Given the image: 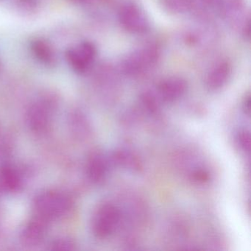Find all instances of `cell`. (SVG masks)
Masks as SVG:
<instances>
[{"instance_id":"7","label":"cell","mask_w":251,"mask_h":251,"mask_svg":"<svg viewBox=\"0 0 251 251\" xmlns=\"http://www.w3.org/2000/svg\"><path fill=\"white\" fill-rule=\"evenodd\" d=\"M187 83L180 77L165 79L158 86L159 98L164 102H172L181 98L186 93Z\"/></svg>"},{"instance_id":"5","label":"cell","mask_w":251,"mask_h":251,"mask_svg":"<svg viewBox=\"0 0 251 251\" xmlns=\"http://www.w3.org/2000/svg\"><path fill=\"white\" fill-rule=\"evenodd\" d=\"M97 56V48L91 42H83L67 50L65 58L73 71L83 74L90 69Z\"/></svg>"},{"instance_id":"11","label":"cell","mask_w":251,"mask_h":251,"mask_svg":"<svg viewBox=\"0 0 251 251\" xmlns=\"http://www.w3.org/2000/svg\"><path fill=\"white\" fill-rule=\"evenodd\" d=\"M230 64L227 61L217 63L207 75L205 80L207 86L212 90L223 87L230 77Z\"/></svg>"},{"instance_id":"12","label":"cell","mask_w":251,"mask_h":251,"mask_svg":"<svg viewBox=\"0 0 251 251\" xmlns=\"http://www.w3.org/2000/svg\"><path fill=\"white\" fill-rule=\"evenodd\" d=\"M23 180L20 173L14 167L5 166L0 169V189L8 192L20 190Z\"/></svg>"},{"instance_id":"8","label":"cell","mask_w":251,"mask_h":251,"mask_svg":"<svg viewBox=\"0 0 251 251\" xmlns=\"http://www.w3.org/2000/svg\"><path fill=\"white\" fill-rule=\"evenodd\" d=\"M48 221L36 217L29 222L21 233V240L27 246L39 245L46 236L48 232Z\"/></svg>"},{"instance_id":"9","label":"cell","mask_w":251,"mask_h":251,"mask_svg":"<svg viewBox=\"0 0 251 251\" xmlns=\"http://www.w3.org/2000/svg\"><path fill=\"white\" fill-rule=\"evenodd\" d=\"M30 49L33 57L42 65L48 67L56 65V52L52 45L46 39H33L30 42Z\"/></svg>"},{"instance_id":"4","label":"cell","mask_w":251,"mask_h":251,"mask_svg":"<svg viewBox=\"0 0 251 251\" xmlns=\"http://www.w3.org/2000/svg\"><path fill=\"white\" fill-rule=\"evenodd\" d=\"M121 220L120 208L112 203H105L97 211L92 229L97 237L105 239L114 233Z\"/></svg>"},{"instance_id":"13","label":"cell","mask_w":251,"mask_h":251,"mask_svg":"<svg viewBox=\"0 0 251 251\" xmlns=\"http://www.w3.org/2000/svg\"><path fill=\"white\" fill-rule=\"evenodd\" d=\"M194 0H164V5L169 11L175 14H183L190 11Z\"/></svg>"},{"instance_id":"1","label":"cell","mask_w":251,"mask_h":251,"mask_svg":"<svg viewBox=\"0 0 251 251\" xmlns=\"http://www.w3.org/2000/svg\"><path fill=\"white\" fill-rule=\"evenodd\" d=\"M33 205L36 215L49 222L67 214L73 206V201L64 192L49 190L39 194Z\"/></svg>"},{"instance_id":"20","label":"cell","mask_w":251,"mask_h":251,"mask_svg":"<svg viewBox=\"0 0 251 251\" xmlns=\"http://www.w3.org/2000/svg\"><path fill=\"white\" fill-rule=\"evenodd\" d=\"M1 69H2V64H1V61H0V72H1Z\"/></svg>"},{"instance_id":"18","label":"cell","mask_w":251,"mask_h":251,"mask_svg":"<svg viewBox=\"0 0 251 251\" xmlns=\"http://www.w3.org/2000/svg\"><path fill=\"white\" fill-rule=\"evenodd\" d=\"M204 3L208 5H219L220 0H202Z\"/></svg>"},{"instance_id":"16","label":"cell","mask_w":251,"mask_h":251,"mask_svg":"<svg viewBox=\"0 0 251 251\" xmlns=\"http://www.w3.org/2000/svg\"><path fill=\"white\" fill-rule=\"evenodd\" d=\"M236 143L242 152H248L250 151V133L246 129L239 130L236 136Z\"/></svg>"},{"instance_id":"10","label":"cell","mask_w":251,"mask_h":251,"mask_svg":"<svg viewBox=\"0 0 251 251\" xmlns=\"http://www.w3.org/2000/svg\"><path fill=\"white\" fill-rule=\"evenodd\" d=\"M108 163L101 153H95L89 158L86 167V173L91 181L99 183L105 178L108 173Z\"/></svg>"},{"instance_id":"2","label":"cell","mask_w":251,"mask_h":251,"mask_svg":"<svg viewBox=\"0 0 251 251\" xmlns=\"http://www.w3.org/2000/svg\"><path fill=\"white\" fill-rule=\"evenodd\" d=\"M55 102L54 95L48 93L30 105L27 112V123L33 132L42 133L48 130Z\"/></svg>"},{"instance_id":"19","label":"cell","mask_w":251,"mask_h":251,"mask_svg":"<svg viewBox=\"0 0 251 251\" xmlns=\"http://www.w3.org/2000/svg\"><path fill=\"white\" fill-rule=\"evenodd\" d=\"M75 3L79 4V5H83V4L87 3L90 0H72Z\"/></svg>"},{"instance_id":"15","label":"cell","mask_w":251,"mask_h":251,"mask_svg":"<svg viewBox=\"0 0 251 251\" xmlns=\"http://www.w3.org/2000/svg\"><path fill=\"white\" fill-rule=\"evenodd\" d=\"M49 249L52 251H73L75 250V244L68 238H59L50 244Z\"/></svg>"},{"instance_id":"14","label":"cell","mask_w":251,"mask_h":251,"mask_svg":"<svg viewBox=\"0 0 251 251\" xmlns=\"http://www.w3.org/2000/svg\"><path fill=\"white\" fill-rule=\"evenodd\" d=\"M15 2L18 9L25 14L36 12L41 5V0H15Z\"/></svg>"},{"instance_id":"6","label":"cell","mask_w":251,"mask_h":251,"mask_svg":"<svg viewBox=\"0 0 251 251\" xmlns=\"http://www.w3.org/2000/svg\"><path fill=\"white\" fill-rule=\"evenodd\" d=\"M119 21L125 30L132 33L140 34L149 28V22L145 13L133 3L126 4L120 8Z\"/></svg>"},{"instance_id":"17","label":"cell","mask_w":251,"mask_h":251,"mask_svg":"<svg viewBox=\"0 0 251 251\" xmlns=\"http://www.w3.org/2000/svg\"><path fill=\"white\" fill-rule=\"evenodd\" d=\"M250 103H251V98H250V95H248V96L245 98L243 103L244 111H245V114H248V115H249Z\"/></svg>"},{"instance_id":"3","label":"cell","mask_w":251,"mask_h":251,"mask_svg":"<svg viewBox=\"0 0 251 251\" xmlns=\"http://www.w3.org/2000/svg\"><path fill=\"white\" fill-rule=\"evenodd\" d=\"M158 56L159 52L155 45H147L132 52L122 61V71L127 75H137L153 65Z\"/></svg>"}]
</instances>
